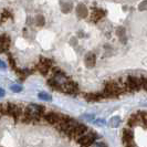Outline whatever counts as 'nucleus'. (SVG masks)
Returning a JSON list of instances; mask_svg holds the SVG:
<instances>
[{"label":"nucleus","mask_w":147,"mask_h":147,"mask_svg":"<svg viewBox=\"0 0 147 147\" xmlns=\"http://www.w3.org/2000/svg\"><path fill=\"white\" fill-rule=\"evenodd\" d=\"M7 57H8V62H9V64H10V66H11V69L15 70V71H17L18 67H17V65H16V61H15V59H13V57H12L10 53H8Z\"/></svg>","instance_id":"nucleus-18"},{"label":"nucleus","mask_w":147,"mask_h":147,"mask_svg":"<svg viewBox=\"0 0 147 147\" xmlns=\"http://www.w3.org/2000/svg\"><path fill=\"white\" fill-rule=\"evenodd\" d=\"M75 10H76L78 17L81 18V19H85L88 16V9L84 3H79V5L76 6V9H75Z\"/></svg>","instance_id":"nucleus-8"},{"label":"nucleus","mask_w":147,"mask_h":147,"mask_svg":"<svg viewBox=\"0 0 147 147\" xmlns=\"http://www.w3.org/2000/svg\"><path fill=\"white\" fill-rule=\"evenodd\" d=\"M91 147H107V146L104 143H102V142H95Z\"/></svg>","instance_id":"nucleus-24"},{"label":"nucleus","mask_w":147,"mask_h":147,"mask_svg":"<svg viewBox=\"0 0 147 147\" xmlns=\"http://www.w3.org/2000/svg\"><path fill=\"white\" fill-rule=\"evenodd\" d=\"M34 22H36V24H37L38 27H43L44 23H45V19H44L43 16L38 15L34 18Z\"/></svg>","instance_id":"nucleus-15"},{"label":"nucleus","mask_w":147,"mask_h":147,"mask_svg":"<svg viewBox=\"0 0 147 147\" xmlns=\"http://www.w3.org/2000/svg\"><path fill=\"white\" fill-rule=\"evenodd\" d=\"M122 142L124 143V145L134 143V134H133L132 128L126 127V128L123 129V133H122Z\"/></svg>","instance_id":"nucleus-5"},{"label":"nucleus","mask_w":147,"mask_h":147,"mask_svg":"<svg viewBox=\"0 0 147 147\" xmlns=\"http://www.w3.org/2000/svg\"><path fill=\"white\" fill-rule=\"evenodd\" d=\"M60 7H61V10H62L63 13H67V12H70L72 10L73 3L71 1H64V0H62V1H60Z\"/></svg>","instance_id":"nucleus-12"},{"label":"nucleus","mask_w":147,"mask_h":147,"mask_svg":"<svg viewBox=\"0 0 147 147\" xmlns=\"http://www.w3.org/2000/svg\"><path fill=\"white\" fill-rule=\"evenodd\" d=\"M6 67V63L3 61H1V69H5Z\"/></svg>","instance_id":"nucleus-26"},{"label":"nucleus","mask_w":147,"mask_h":147,"mask_svg":"<svg viewBox=\"0 0 147 147\" xmlns=\"http://www.w3.org/2000/svg\"><path fill=\"white\" fill-rule=\"evenodd\" d=\"M94 122H96L97 124H101V125H105V124H106V122L104 121L103 118H98V119H96V121H94Z\"/></svg>","instance_id":"nucleus-25"},{"label":"nucleus","mask_w":147,"mask_h":147,"mask_svg":"<svg viewBox=\"0 0 147 147\" xmlns=\"http://www.w3.org/2000/svg\"><path fill=\"white\" fill-rule=\"evenodd\" d=\"M48 85H49L52 90H54V91L62 92V88H61V85H60L59 83L55 81L53 78H51V79H49V80H48Z\"/></svg>","instance_id":"nucleus-13"},{"label":"nucleus","mask_w":147,"mask_h":147,"mask_svg":"<svg viewBox=\"0 0 147 147\" xmlns=\"http://www.w3.org/2000/svg\"><path fill=\"white\" fill-rule=\"evenodd\" d=\"M34 70H37L39 73H41L43 76H48V74L51 72V69L49 67V66L44 65V64H42V63H37L36 64V66H34Z\"/></svg>","instance_id":"nucleus-10"},{"label":"nucleus","mask_w":147,"mask_h":147,"mask_svg":"<svg viewBox=\"0 0 147 147\" xmlns=\"http://www.w3.org/2000/svg\"><path fill=\"white\" fill-rule=\"evenodd\" d=\"M125 84L127 92H137L142 90V83H140V78L138 76H134V75H129L125 79Z\"/></svg>","instance_id":"nucleus-2"},{"label":"nucleus","mask_w":147,"mask_h":147,"mask_svg":"<svg viewBox=\"0 0 147 147\" xmlns=\"http://www.w3.org/2000/svg\"><path fill=\"white\" fill-rule=\"evenodd\" d=\"M10 44H11V39L9 36L7 34H2L1 36V48H0V50L1 52L3 53V52H6L9 50V48H10Z\"/></svg>","instance_id":"nucleus-9"},{"label":"nucleus","mask_w":147,"mask_h":147,"mask_svg":"<svg viewBox=\"0 0 147 147\" xmlns=\"http://www.w3.org/2000/svg\"><path fill=\"white\" fill-rule=\"evenodd\" d=\"M106 15V11L104 10V9H98V8H96L94 9L93 11H92V13H91V20L92 22H97L100 21L102 18H104Z\"/></svg>","instance_id":"nucleus-6"},{"label":"nucleus","mask_w":147,"mask_h":147,"mask_svg":"<svg viewBox=\"0 0 147 147\" xmlns=\"http://www.w3.org/2000/svg\"><path fill=\"white\" fill-rule=\"evenodd\" d=\"M97 138H98L97 133H95L94 131H92V129H88L83 136L79 137L76 140V142L81 145V147H91L95 143V140Z\"/></svg>","instance_id":"nucleus-1"},{"label":"nucleus","mask_w":147,"mask_h":147,"mask_svg":"<svg viewBox=\"0 0 147 147\" xmlns=\"http://www.w3.org/2000/svg\"><path fill=\"white\" fill-rule=\"evenodd\" d=\"M83 96H84V98L88 102H91V103H93V102H100V101H102V100L105 98L103 93H102V91L101 92H90V93H85V94H83Z\"/></svg>","instance_id":"nucleus-4"},{"label":"nucleus","mask_w":147,"mask_h":147,"mask_svg":"<svg viewBox=\"0 0 147 147\" xmlns=\"http://www.w3.org/2000/svg\"><path fill=\"white\" fill-rule=\"evenodd\" d=\"M12 18H13V16L9 10H3L2 11V15H1V21L2 22L5 21L6 19H12Z\"/></svg>","instance_id":"nucleus-17"},{"label":"nucleus","mask_w":147,"mask_h":147,"mask_svg":"<svg viewBox=\"0 0 147 147\" xmlns=\"http://www.w3.org/2000/svg\"><path fill=\"white\" fill-rule=\"evenodd\" d=\"M138 9H140V10H147V0L143 1V2L140 3V6H138Z\"/></svg>","instance_id":"nucleus-23"},{"label":"nucleus","mask_w":147,"mask_h":147,"mask_svg":"<svg viewBox=\"0 0 147 147\" xmlns=\"http://www.w3.org/2000/svg\"><path fill=\"white\" fill-rule=\"evenodd\" d=\"M121 124V119H119V117L118 116H114V117L111 118L110 121V126L111 127H113V128H116V127H118V125Z\"/></svg>","instance_id":"nucleus-16"},{"label":"nucleus","mask_w":147,"mask_h":147,"mask_svg":"<svg viewBox=\"0 0 147 147\" xmlns=\"http://www.w3.org/2000/svg\"><path fill=\"white\" fill-rule=\"evenodd\" d=\"M3 95H5V90L1 88V96H3Z\"/></svg>","instance_id":"nucleus-27"},{"label":"nucleus","mask_w":147,"mask_h":147,"mask_svg":"<svg viewBox=\"0 0 147 147\" xmlns=\"http://www.w3.org/2000/svg\"><path fill=\"white\" fill-rule=\"evenodd\" d=\"M84 62H85V65L88 66V69H93L96 64V55L93 52H88L84 58Z\"/></svg>","instance_id":"nucleus-7"},{"label":"nucleus","mask_w":147,"mask_h":147,"mask_svg":"<svg viewBox=\"0 0 147 147\" xmlns=\"http://www.w3.org/2000/svg\"><path fill=\"white\" fill-rule=\"evenodd\" d=\"M79 91H80L79 84H78L76 82L72 81V80H70V81L67 82L65 85L63 86V88H62V92H63V93L70 94V95H76V94H79Z\"/></svg>","instance_id":"nucleus-3"},{"label":"nucleus","mask_w":147,"mask_h":147,"mask_svg":"<svg viewBox=\"0 0 147 147\" xmlns=\"http://www.w3.org/2000/svg\"><path fill=\"white\" fill-rule=\"evenodd\" d=\"M39 62L42 63V64H44V65L49 66L50 69H52V67H53V64H54V61H53V60L49 59V58H45V57H40Z\"/></svg>","instance_id":"nucleus-14"},{"label":"nucleus","mask_w":147,"mask_h":147,"mask_svg":"<svg viewBox=\"0 0 147 147\" xmlns=\"http://www.w3.org/2000/svg\"><path fill=\"white\" fill-rule=\"evenodd\" d=\"M140 83H142V88L147 92V78L146 76H140Z\"/></svg>","instance_id":"nucleus-21"},{"label":"nucleus","mask_w":147,"mask_h":147,"mask_svg":"<svg viewBox=\"0 0 147 147\" xmlns=\"http://www.w3.org/2000/svg\"><path fill=\"white\" fill-rule=\"evenodd\" d=\"M140 125V118L138 116V114L137 113H135V114H133L131 117L128 118V121H127V125L129 128H133V127H135L136 125Z\"/></svg>","instance_id":"nucleus-11"},{"label":"nucleus","mask_w":147,"mask_h":147,"mask_svg":"<svg viewBox=\"0 0 147 147\" xmlns=\"http://www.w3.org/2000/svg\"><path fill=\"white\" fill-rule=\"evenodd\" d=\"M10 88H11V91H13V92H20V91H22V86L21 85H19V84H12L11 86H10Z\"/></svg>","instance_id":"nucleus-22"},{"label":"nucleus","mask_w":147,"mask_h":147,"mask_svg":"<svg viewBox=\"0 0 147 147\" xmlns=\"http://www.w3.org/2000/svg\"><path fill=\"white\" fill-rule=\"evenodd\" d=\"M38 96H39V98L40 100H42V101H51V95L50 94H48V93H45V92H40L39 94H38Z\"/></svg>","instance_id":"nucleus-19"},{"label":"nucleus","mask_w":147,"mask_h":147,"mask_svg":"<svg viewBox=\"0 0 147 147\" xmlns=\"http://www.w3.org/2000/svg\"><path fill=\"white\" fill-rule=\"evenodd\" d=\"M116 34H117V37H119V39L122 40V38H125V29L124 28H117L116 29Z\"/></svg>","instance_id":"nucleus-20"}]
</instances>
